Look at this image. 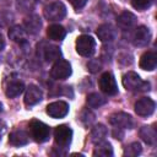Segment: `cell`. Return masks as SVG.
<instances>
[{
	"instance_id": "cell-1",
	"label": "cell",
	"mask_w": 157,
	"mask_h": 157,
	"mask_svg": "<svg viewBox=\"0 0 157 157\" xmlns=\"http://www.w3.org/2000/svg\"><path fill=\"white\" fill-rule=\"evenodd\" d=\"M123 85L128 91L132 92H145L150 90V83L147 81H142L134 71H129L123 76Z\"/></svg>"
},
{
	"instance_id": "cell-2",
	"label": "cell",
	"mask_w": 157,
	"mask_h": 157,
	"mask_svg": "<svg viewBox=\"0 0 157 157\" xmlns=\"http://www.w3.org/2000/svg\"><path fill=\"white\" fill-rule=\"evenodd\" d=\"M29 134H31V137L36 142L42 144V142H44V141H47L49 139L50 129L43 121L33 119V120L29 121Z\"/></svg>"
},
{
	"instance_id": "cell-3",
	"label": "cell",
	"mask_w": 157,
	"mask_h": 157,
	"mask_svg": "<svg viewBox=\"0 0 157 157\" xmlns=\"http://www.w3.org/2000/svg\"><path fill=\"white\" fill-rule=\"evenodd\" d=\"M96 49V42L91 36L82 34L76 39V52L82 56H92Z\"/></svg>"
},
{
	"instance_id": "cell-4",
	"label": "cell",
	"mask_w": 157,
	"mask_h": 157,
	"mask_svg": "<svg viewBox=\"0 0 157 157\" xmlns=\"http://www.w3.org/2000/svg\"><path fill=\"white\" fill-rule=\"evenodd\" d=\"M43 13L48 21H59L65 17L66 7L61 1H54L44 7Z\"/></svg>"
},
{
	"instance_id": "cell-5",
	"label": "cell",
	"mask_w": 157,
	"mask_h": 157,
	"mask_svg": "<svg viewBox=\"0 0 157 157\" xmlns=\"http://www.w3.org/2000/svg\"><path fill=\"white\" fill-rule=\"evenodd\" d=\"M72 139V130L67 125H59L54 130V140L59 148H66Z\"/></svg>"
},
{
	"instance_id": "cell-6",
	"label": "cell",
	"mask_w": 157,
	"mask_h": 157,
	"mask_svg": "<svg viewBox=\"0 0 157 157\" xmlns=\"http://www.w3.org/2000/svg\"><path fill=\"white\" fill-rule=\"evenodd\" d=\"M71 75V65L66 60H56L50 70V76L55 80H65Z\"/></svg>"
},
{
	"instance_id": "cell-7",
	"label": "cell",
	"mask_w": 157,
	"mask_h": 157,
	"mask_svg": "<svg viewBox=\"0 0 157 157\" xmlns=\"http://www.w3.org/2000/svg\"><path fill=\"white\" fill-rule=\"evenodd\" d=\"M99 88L102 92H104L108 96H114L118 93V86L115 82L114 76L110 72H104L102 74V76L99 77Z\"/></svg>"
},
{
	"instance_id": "cell-8",
	"label": "cell",
	"mask_w": 157,
	"mask_h": 157,
	"mask_svg": "<svg viewBox=\"0 0 157 157\" xmlns=\"http://www.w3.org/2000/svg\"><path fill=\"white\" fill-rule=\"evenodd\" d=\"M109 123L118 129H131L134 126L131 115H129L128 113H124V112L113 113L109 117Z\"/></svg>"
},
{
	"instance_id": "cell-9",
	"label": "cell",
	"mask_w": 157,
	"mask_h": 157,
	"mask_svg": "<svg viewBox=\"0 0 157 157\" xmlns=\"http://www.w3.org/2000/svg\"><path fill=\"white\" fill-rule=\"evenodd\" d=\"M134 108H135V112H136L137 115H140V117H150L155 112L156 104L151 98L142 97V98H140V99H137L135 102Z\"/></svg>"
},
{
	"instance_id": "cell-10",
	"label": "cell",
	"mask_w": 157,
	"mask_h": 157,
	"mask_svg": "<svg viewBox=\"0 0 157 157\" xmlns=\"http://www.w3.org/2000/svg\"><path fill=\"white\" fill-rule=\"evenodd\" d=\"M69 113V104L64 101H56L47 105V114L52 118H64Z\"/></svg>"
},
{
	"instance_id": "cell-11",
	"label": "cell",
	"mask_w": 157,
	"mask_h": 157,
	"mask_svg": "<svg viewBox=\"0 0 157 157\" xmlns=\"http://www.w3.org/2000/svg\"><path fill=\"white\" fill-rule=\"evenodd\" d=\"M150 39H151V33H150L148 28L145 27V26H139L135 29L134 34H132V43L136 47H145V45H147Z\"/></svg>"
},
{
	"instance_id": "cell-12",
	"label": "cell",
	"mask_w": 157,
	"mask_h": 157,
	"mask_svg": "<svg viewBox=\"0 0 157 157\" xmlns=\"http://www.w3.org/2000/svg\"><path fill=\"white\" fill-rule=\"evenodd\" d=\"M43 98V93L40 91L39 87H37L36 85H29L27 87L26 94H25V104L26 105H34L37 103H39Z\"/></svg>"
},
{
	"instance_id": "cell-13",
	"label": "cell",
	"mask_w": 157,
	"mask_h": 157,
	"mask_svg": "<svg viewBox=\"0 0 157 157\" xmlns=\"http://www.w3.org/2000/svg\"><path fill=\"white\" fill-rule=\"evenodd\" d=\"M157 65V55L155 52L148 50L146 53H144L140 58V67L142 70H147V71H152L156 69Z\"/></svg>"
},
{
	"instance_id": "cell-14",
	"label": "cell",
	"mask_w": 157,
	"mask_h": 157,
	"mask_svg": "<svg viewBox=\"0 0 157 157\" xmlns=\"http://www.w3.org/2000/svg\"><path fill=\"white\" fill-rule=\"evenodd\" d=\"M118 26L121 28V29H130L131 27H134L137 22V18L136 16L130 12V11H124L121 12L119 16H118Z\"/></svg>"
},
{
	"instance_id": "cell-15",
	"label": "cell",
	"mask_w": 157,
	"mask_h": 157,
	"mask_svg": "<svg viewBox=\"0 0 157 157\" xmlns=\"http://www.w3.org/2000/svg\"><path fill=\"white\" fill-rule=\"evenodd\" d=\"M40 27L42 21L37 15H31L25 20V31L29 34H37L40 31Z\"/></svg>"
},
{
	"instance_id": "cell-16",
	"label": "cell",
	"mask_w": 157,
	"mask_h": 157,
	"mask_svg": "<svg viewBox=\"0 0 157 157\" xmlns=\"http://www.w3.org/2000/svg\"><path fill=\"white\" fill-rule=\"evenodd\" d=\"M97 36L102 42H110L115 38V29L112 25H101L97 29Z\"/></svg>"
},
{
	"instance_id": "cell-17",
	"label": "cell",
	"mask_w": 157,
	"mask_h": 157,
	"mask_svg": "<svg viewBox=\"0 0 157 157\" xmlns=\"http://www.w3.org/2000/svg\"><path fill=\"white\" fill-rule=\"evenodd\" d=\"M29 141V136L23 130H15L9 136V142L13 146H23L27 145Z\"/></svg>"
},
{
	"instance_id": "cell-18",
	"label": "cell",
	"mask_w": 157,
	"mask_h": 157,
	"mask_svg": "<svg viewBox=\"0 0 157 157\" xmlns=\"http://www.w3.org/2000/svg\"><path fill=\"white\" fill-rule=\"evenodd\" d=\"M139 135L140 137L147 144V145H151L153 146L156 144V140H157V134H156V130L153 126H142L139 131Z\"/></svg>"
},
{
	"instance_id": "cell-19",
	"label": "cell",
	"mask_w": 157,
	"mask_h": 157,
	"mask_svg": "<svg viewBox=\"0 0 157 157\" xmlns=\"http://www.w3.org/2000/svg\"><path fill=\"white\" fill-rule=\"evenodd\" d=\"M47 36L53 40H61L66 36V31L60 25H50L47 28Z\"/></svg>"
},
{
	"instance_id": "cell-20",
	"label": "cell",
	"mask_w": 157,
	"mask_h": 157,
	"mask_svg": "<svg viewBox=\"0 0 157 157\" xmlns=\"http://www.w3.org/2000/svg\"><path fill=\"white\" fill-rule=\"evenodd\" d=\"M25 90V85L23 82L21 81H12L7 85L6 87V91H5V94L9 97V98H15L17 96H20Z\"/></svg>"
},
{
	"instance_id": "cell-21",
	"label": "cell",
	"mask_w": 157,
	"mask_h": 157,
	"mask_svg": "<svg viewBox=\"0 0 157 157\" xmlns=\"http://www.w3.org/2000/svg\"><path fill=\"white\" fill-rule=\"evenodd\" d=\"M43 56L47 61H56L61 56V52L55 45H45L43 49Z\"/></svg>"
},
{
	"instance_id": "cell-22",
	"label": "cell",
	"mask_w": 157,
	"mask_h": 157,
	"mask_svg": "<svg viewBox=\"0 0 157 157\" xmlns=\"http://www.w3.org/2000/svg\"><path fill=\"white\" fill-rule=\"evenodd\" d=\"M93 156H98V157H110V156H113L112 145L109 142H105V141L98 142L97 147L93 151Z\"/></svg>"
},
{
	"instance_id": "cell-23",
	"label": "cell",
	"mask_w": 157,
	"mask_h": 157,
	"mask_svg": "<svg viewBox=\"0 0 157 157\" xmlns=\"http://www.w3.org/2000/svg\"><path fill=\"white\" fill-rule=\"evenodd\" d=\"M107 134H108L107 128H105L103 124H98V125H96V126L92 129V131H91V140H92V142H94V144L101 142V141H103V140L105 139Z\"/></svg>"
},
{
	"instance_id": "cell-24",
	"label": "cell",
	"mask_w": 157,
	"mask_h": 157,
	"mask_svg": "<svg viewBox=\"0 0 157 157\" xmlns=\"http://www.w3.org/2000/svg\"><path fill=\"white\" fill-rule=\"evenodd\" d=\"M86 102H87L88 107H91V108H98V107H101V105H103V104L107 103V98L103 97L99 93H91V94L87 96Z\"/></svg>"
},
{
	"instance_id": "cell-25",
	"label": "cell",
	"mask_w": 157,
	"mask_h": 157,
	"mask_svg": "<svg viewBox=\"0 0 157 157\" xmlns=\"http://www.w3.org/2000/svg\"><path fill=\"white\" fill-rule=\"evenodd\" d=\"M9 37L13 42H23L26 39V31L21 26H13L9 29Z\"/></svg>"
},
{
	"instance_id": "cell-26",
	"label": "cell",
	"mask_w": 157,
	"mask_h": 157,
	"mask_svg": "<svg viewBox=\"0 0 157 157\" xmlns=\"http://www.w3.org/2000/svg\"><path fill=\"white\" fill-rule=\"evenodd\" d=\"M141 151H142L141 145H140L139 142H132V144H130L129 146L125 147V150H124V156H128V157H135V156L140 155Z\"/></svg>"
},
{
	"instance_id": "cell-27",
	"label": "cell",
	"mask_w": 157,
	"mask_h": 157,
	"mask_svg": "<svg viewBox=\"0 0 157 157\" xmlns=\"http://www.w3.org/2000/svg\"><path fill=\"white\" fill-rule=\"evenodd\" d=\"M16 7L21 12H31L34 9V0H16Z\"/></svg>"
},
{
	"instance_id": "cell-28",
	"label": "cell",
	"mask_w": 157,
	"mask_h": 157,
	"mask_svg": "<svg viewBox=\"0 0 157 157\" xmlns=\"http://www.w3.org/2000/svg\"><path fill=\"white\" fill-rule=\"evenodd\" d=\"M131 5L134 9L139 11H144L151 5V0H131Z\"/></svg>"
},
{
	"instance_id": "cell-29",
	"label": "cell",
	"mask_w": 157,
	"mask_h": 157,
	"mask_svg": "<svg viewBox=\"0 0 157 157\" xmlns=\"http://www.w3.org/2000/svg\"><path fill=\"white\" fill-rule=\"evenodd\" d=\"M12 15L6 11H0V27H5L11 22Z\"/></svg>"
},
{
	"instance_id": "cell-30",
	"label": "cell",
	"mask_w": 157,
	"mask_h": 157,
	"mask_svg": "<svg viewBox=\"0 0 157 157\" xmlns=\"http://www.w3.org/2000/svg\"><path fill=\"white\" fill-rule=\"evenodd\" d=\"M81 120L85 123V124H91L93 120H94V114L92 112H90L88 109L83 110L82 114H81Z\"/></svg>"
},
{
	"instance_id": "cell-31",
	"label": "cell",
	"mask_w": 157,
	"mask_h": 157,
	"mask_svg": "<svg viewBox=\"0 0 157 157\" xmlns=\"http://www.w3.org/2000/svg\"><path fill=\"white\" fill-rule=\"evenodd\" d=\"M87 67L91 72H97L101 70V64L98 63V60H91L88 64H87Z\"/></svg>"
},
{
	"instance_id": "cell-32",
	"label": "cell",
	"mask_w": 157,
	"mask_h": 157,
	"mask_svg": "<svg viewBox=\"0 0 157 157\" xmlns=\"http://www.w3.org/2000/svg\"><path fill=\"white\" fill-rule=\"evenodd\" d=\"M69 2L72 5V7L75 10H80V9H82L86 5L87 0H69Z\"/></svg>"
},
{
	"instance_id": "cell-33",
	"label": "cell",
	"mask_w": 157,
	"mask_h": 157,
	"mask_svg": "<svg viewBox=\"0 0 157 157\" xmlns=\"http://www.w3.org/2000/svg\"><path fill=\"white\" fill-rule=\"evenodd\" d=\"M113 136H114L115 139H119V140H121V139H123V137H121V136H123V132H121V131H118V130L115 129V130L113 131Z\"/></svg>"
},
{
	"instance_id": "cell-34",
	"label": "cell",
	"mask_w": 157,
	"mask_h": 157,
	"mask_svg": "<svg viewBox=\"0 0 157 157\" xmlns=\"http://www.w3.org/2000/svg\"><path fill=\"white\" fill-rule=\"evenodd\" d=\"M4 47H5V42H4V38H2V34L0 33V52L4 49Z\"/></svg>"
},
{
	"instance_id": "cell-35",
	"label": "cell",
	"mask_w": 157,
	"mask_h": 157,
	"mask_svg": "<svg viewBox=\"0 0 157 157\" xmlns=\"http://www.w3.org/2000/svg\"><path fill=\"white\" fill-rule=\"evenodd\" d=\"M2 130H4V125L0 123V135H1V132H2Z\"/></svg>"
},
{
	"instance_id": "cell-36",
	"label": "cell",
	"mask_w": 157,
	"mask_h": 157,
	"mask_svg": "<svg viewBox=\"0 0 157 157\" xmlns=\"http://www.w3.org/2000/svg\"><path fill=\"white\" fill-rule=\"evenodd\" d=\"M1 112H2V104L0 103V113H1Z\"/></svg>"
},
{
	"instance_id": "cell-37",
	"label": "cell",
	"mask_w": 157,
	"mask_h": 157,
	"mask_svg": "<svg viewBox=\"0 0 157 157\" xmlns=\"http://www.w3.org/2000/svg\"><path fill=\"white\" fill-rule=\"evenodd\" d=\"M40 1H42V2H43V1H45V0H40Z\"/></svg>"
}]
</instances>
